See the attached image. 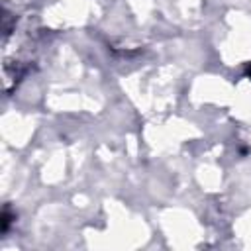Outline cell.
<instances>
[{
  "instance_id": "1",
  "label": "cell",
  "mask_w": 251,
  "mask_h": 251,
  "mask_svg": "<svg viewBox=\"0 0 251 251\" xmlns=\"http://www.w3.org/2000/svg\"><path fill=\"white\" fill-rule=\"evenodd\" d=\"M249 75H251V69H249Z\"/></svg>"
}]
</instances>
